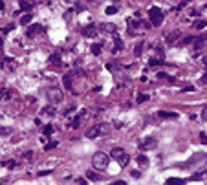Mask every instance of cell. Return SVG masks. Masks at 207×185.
Instances as JSON below:
<instances>
[{
    "label": "cell",
    "mask_w": 207,
    "mask_h": 185,
    "mask_svg": "<svg viewBox=\"0 0 207 185\" xmlns=\"http://www.w3.org/2000/svg\"><path fill=\"white\" fill-rule=\"evenodd\" d=\"M99 128H101V134H106L110 130V125L108 123H103V125H99Z\"/></svg>",
    "instance_id": "obj_27"
},
{
    "label": "cell",
    "mask_w": 207,
    "mask_h": 185,
    "mask_svg": "<svg viewBox=\"0 0 207 185\" xmlns=\"http://www.w3.org/2000/svg\"><path fill=\"white\" fill-rule=\"evenodd\" d=\"M180 39V31H171L167 35V44H174V41Z\"/></svg>",
    "instance_id": "obj_13"
},
{
    "label": "cell",
    "mask_w": 207,
    "mask_h": 185,
    "mask_svg": "<svg viewBox=\"0 0 207 185\" xmlns=\"http://www.w3.org/2000/svg\"><path fill=\"white\" fill-rule=\"evenodd\" d=\"M83 37H95L99 33V28H95L94 24H90V26H86V28H83Z\"/></svg>",
    "instance_id": "obj_6"
},
{
    "label": "cell",
    "mask_w": 207,
    "mask_h": 185,
    "mask_svg": "<svg viewBox=\"0 0 207 185\" xmlns=\"http://www.w3.org/2000/svg\"><path fill=\"white\" fill-rule=\"evenodd\" d=\"M123 154H125V150H123L121 147H114V149H112V158H114L116 161L119 160V158H121V156H123Z\"/></svg>",
    "instance_id": "obj_12"
},
{
    "label": "cell",
    "mask_w": 207,
    "mask_h": 185,
    "mask_svg": "<svg viewBox=\"0 0 207 185\" xmlns=\"http://www.w3.org/2000/svg\"><path fill=\"white\" fill-rule=\"evenodd\" d=\"M136 160H138V163L143 165V167H145V165H149V158H147L145 154H139V156H136Z\"/></svg>",
    "instance_id": "obj_20"
},
{
    "label": "cell",
    "mask_w": 207,
    "mask_h": 185,
    "mask_svg": "<svg viewBox=\"0 0 207 185\" xmlns=\"http://www.w3.org/2000/svg\"><path fill=\"white\" fill-rule=\"evenodd\" d=\"M200 141L204 143V145H207V136H205V134H204V132L200 134Z\"/></svg>",
    "instance_id": "obj_38"
},
{
    "label": "cell",
    "mask_w": 207,
    "mask_h": 185,
    "mask_svg": "<svg viewBox=\"0 0 207 185\" xmlns=\"http://www.w3.org/2000/svg\"><path fill=\"white\" fill-rule=\"evenodd\" d=\"M196 42H194V46L196 48H200V46H204L205 44V41H207V35H202V37H198V39H194Z\"/></svg>",
    "instance_id": "obj_23"
},
{
    "label": "cell",
    "mask_w": 207,
    "mask_h": 185,
    "mask_svg": "<svg viewBox=\"0 0 207 185\" xmlns=\"http://www.w3.org/2000/svg\"><path fill=\"white\" fill-rule=\"evenodd\" d=\"M19 6H20V11H26V13H30V11L33 9V4L30 2V0H20Z\"/></svg>",
    "instance_id": "obj_10"
},
{
    "label": "cell",
    "mask_w": 207,
    "mask_h": 185,
    "mask_svg": "<svg viewBox=\"0 0 207 185\" xmlns=\"http://www.w3.org/2000/svg\"><path fill=\"white\" fill-rule=\"evenodd\" d=\"M193 41H194L193 37H185V39L182 41V44H191V42H193Z\"/></svg>",
    "instance_id": "obj_39"
},
{
    "label": "cell",
    "mask_w": 207,
    "mask_h": 185,
    "mask_svg": "<svg viewBox=\"0 0 207 185\" xmlns=\"http://www.w3.org/2000/svg\"><path fill=\"white\" fill-rule=\"evenodd\" d=\"M63 83H64L66 90H72V75H70V73H66V75L63 77Z\"/></svg>",
    "instance_id": "obj_17"
},
{
    "label": "cell",
    "mask_w": 207,
    "mask_h": 185,
    "mask_svg": "<svg viewBox=\"0 0 207 185\" xmlns=\"http://www.w3.org/2000/svg\"><path fill=\"white\" fill-rule=\"evenodd\" d=\"M55 147H57V141H50L48 145H44V150H52Z\"/></svg>",
    "instance_id": "obj_31"
},
{
    "label": "cell",
    "mask_w": 207,
    "mask_h": 185,
    "mask_svg": "<svg viewBox=\"0 0 207 185\" xmlns=\"http://www.w3.org/2000/svg\"><path fill=\"white\" fill-rule=\"evenodd\" d=\"M77 183H81V185H86V180L84 178H79V180H75Z\"/></svg>",
    "instance_id": "obj_41"
},
{
    "label": "cell",
    "mask_w": 207,
    "mask_h": 185,
    "mask_svg": "<svg viewBox=\"0 0 207 185\" xmlns=\"http://www.w3.org/2000/svg\"><path fill=\"white\" fill-rule=\"evenodd\" d=\"M50 63L55 64V66H59V64H61V55H59V53H52V55H50Z\"/></svg>",
    "instance_id": "obj_18"
},
{
    "label": "cell",
    "mask_w": 207,
    "mask_h": 185,
    "mask_svg": "<svg viewBox=\"0 0 207 185\" xmlns=\"http://www.w3.org/2000/svg\"><path fill=\"white\" fill-rule=\"evenodd\" d=\"M42 132H44V136H52V134H53V132H55L53 125H44Z\"/></svg>",
    "instance_id": "obj_22"
},
{
    "label": "cell",
    "mask_w": 207,
    "mask_h": 185,
    "mask_svg": "<svg viewBox=\"0 0 207 185\" xmlns=\"http://www.w3.org/2000/svg\"><path fill=\"white\" fill-rule=\"evenodd\" d=\"M202 81H204V83H207V68H205V73H204V77H202Z\"/></svg>",
    "instance_id": "obj_44"
},
{
    "label": "cell",
    "mask_w": 207,
    "mask_h": 185,
    "mask_svg": "<svg viewBox=\"0 0 207 185\" xmlns=\"http://www.w3.org/2000/svg\"><path fill=\"white\" fill-rule=\"evenodd\" d=\"M141 150H152V149H156L158 147V141L154 139V138H145V139H141L139 141V145H138Z\"/></svg>",
    "instance_id": "obj_4"
},
{
    "label": "cell",
    "mask_w": 207,
    "mask_h": 185,
    "mask_svg": "<svg viewBox=\"0 0 207 185\" xmlns=\"http://www.w3.org/2000/svg\"><path fill=\"white\" fill-rule=\"evenodd\" d=\"M99 30H101V31H106V33H116L117 31V28H116L114 24H108V22H106V24H101Z\"/></svg>",
    "instance_id": "obj_11"
},
{
    "label": "cell",
    "mask_w": 207,
    "mask_h": 185,
    "mask_svg": "<svg viewBox=\"0 0 207 185\" xmlns=\"http://www.w3.org/2000/svg\"><path fill=\"white\" fill-rule=\"evenodd\" d=\"M130 174L134 176V178H139V176H141V172H139V171H132Z\"/></svg>",
    "instance_id": "obj_40"
},
{
    "label": "cell",
    "mask_w": 207,
    "mask_h": 185,
    "mask_svg": "<svg viewBox=\"0 0 207 185\" xmlns=\"http://www.w3.org/2000/svg\"><path fill=\"white\" fill-rule=\"evenodd\" d=\"M158 77H160V79H165V81H169V83H174V81H176L174 77L167 75V73H165V72H160V73H158Z\"/></svg>",
    "instance_id": "obj_25"
},
{
    "label": "cell",
    "mask_w": 207,
    "mask_h": 185,
    "mask_svg": "<svg viewBox=\"0 0 207 185\" xmlns=\"http://www.w3.org/2000/svg\"><path fill=\"white\" fill-rule=\"evenodd\" d=\"M127 24H128V35H134V33H136V28L141 26L139 22L134 20V19H127Z\"/></svg>",
    "instance_id": "obj_9"
},
{
    "label": "cell",
    "mask_w": 207,
    "mask_h": 185,
    "mask_svg": "<svg viewBox=\"0 0 207 185\" xmlns=\"http://www.w3.org/2000/svg\"><path fill=\"white\" fill-rule=\"evenodd\" d=\"M86 178L88 180H92V182H99V180H101V176L95 174V172H86Z\"/></svg>",
    "instance_id": "obj_26"
},
{
    "label": "cell",
    "mask_w": 207,
    "mask_h": 185,
    "mask_svg": "<svg viewBox=\"0 0 207 185\" xmlns=\"http://www.w3.org/2000/svg\"><path fill=\"white\" fill-rule=\"evenodd\" d=\"M44 31V26H41V24H31L30 28H28V31H26V35L31 39V37H35L37 33H42Z\"/></svg>",
    "instance_id": "obj_5"
},
{
    "label": "cell",
    "mask_w": 207,
    "mask_h": 185,
    "mask_svg": "<svg viewBox=\"0 0 207 185\" xmlns=\"http://www.w3.org/2000/svg\"><path fill=\"white\" fill-rule=\"evenodd\" d=\"M108 163H110V158L105 152H95L94 154V158H92V165H94V169H97V171L106 169Z\"/></svg>",
    "instance_id": "obj_1"
},
{
    "label": "cell",
    "mask_w": 207,
    "mask_h": 185,
    "mask_svg": "<svg viewBox=\"0 0 207 185\" xmlns=\"http://www.w3.org/2000/svg\"><path fill=\"white\" fill-rule=\"evenodd\" d=\"M22 156H24V160H31V158H33V152H31V150H28V152H24Z\"/></svg>",
    "instance_id": "obj_37"
},
{
    "label": "cell",
    "mask_w": 207,
    "mask_h": 185,
    "mask_svg": "<svg viewBox=\"0 0 207 185\" xmlns=\"http://www.w3.org/2000/svg\"><path fill=\"white\" fill-rule=\"evenodd\" d=\"M101 50H103V46H101V42H95L90 46V52L94 55H101Z\"/></svg>",
    "instance_id": "obj_16"
},
{
    "label": "cell",
    "mask_w": 207,
    "mask_h": 185,
    "mask_svg": "<svg viewBox=\"0 0 207 185\" xmlns=\"http://www.w3.org/2000/svg\"><path fill=\"white\" fill-rule=\"evenodd\" d=\"M4 9H6V4H4V2L0 0V11H4Z\"/></svg>",
    "instance_id": "obj_43"
},
{
    "label": "cell",
    "mask_w": 207,
    "mask_h": 185,
    "mask_svg": "<svg viewBox=\"0 0 207 185\" xmlns=\"http://www.w3.org/2000/svg\"><path fill=\"white\" fill-rule=\"evenodd\" d=\"M116 13H117V8H114V6L106 8V15H116Z\"/></svg>",
    "instance_id": "obj_34"
},
{
    "label": "cell",
    "mask_w": 207,
    "mask_h": 185,
    "mask_svg": "<svg viewBox=\"0 0 207 185\" xmlns=\"http://www.w3.org/2000/svg\"><path fill=\"white\" fill-rule=\"evenodd\" d=\"M30 22H31V13H26V15L20 19V24H22V26H28Z\"/></svg>",
    "instance_id": "obj_24"
},
{
    "label": "cell",
    "mask_w": 207,
    "mask_h": 185,
    "mask_svg": "<svg viewBox=\"0 0 207 185\" xmlns=\"http://www.w3.org/2000/svg\"><path fill=\"white\" fill-rule=\"evenodd\" d=\"M147 99H149V95H147V94H139V95H138V99H136V101H138V103L141 105V103H145Z\"/></svg>",
    "instance_id": "obj_29"
},
{
    "label": "cell",
    "mask_w": 207,
    "mask_h": 185,
    "mask_svg": "<svg viewBox=\"0 0 207 185\" xmlns=\"http://www.w3.org/2000/svg\"><path fill=\"white\" fill-rule=\"evenodd\" d=\"M4 165H6L8 169H15V167H17V161H15V160H9V161H4Z\"/></svg>",
    "instance_id": "obj_30"
},
{
    "label": "cell",
    "mask_w": 207,
    "mask_h": 185,
    "mask_svg": "<svg viewBox=\"0 0 207 185\" xmlns=\"http://www.w3.org/2000/svg\"><path fill=\"white\" fill-rule=\"evenodd\" d=\"M185 180H180V178H169L167 180V183H183Z\"/></svg>",
    "instance_id": "obj_32"
},
{
    "label": "cell",
    "mask_w": 207,
    "mask_h": 185,
    "mask_svg": "<svg viewBox=\"0 0 207 185\" xmlns=\"http://www.w3.org/2000/svg\"><path fill=\"white\" fill-rule=\"evenodd\" d=\"M123 48H125V46H123V41H121L119 37H116V39H114V52L117 53V52H121Z\"/></svg>",
    "instance_id": "obj_15"
},
{
    "label": "cell",
    "mask_w": 207,
    "mask_h": 185,
    "mask_svg": "<svg viewBox=\"0 0 207 185\" xmlns=\"http://www.w3.org/2000/svg\"><path fill=\"white\" fill-rule=\"evenodd\" d=\"M194 26H196L198 30H204V28H205V26H207V22H204V20H198L196 24H194Z\"/></svg>",
    "instance_id": "obj_35"
},
{
    "label": "cell",
    "mask_w": 207,
    "mask_h": 185,
    "mask_svg": "<svg viewBox=\"0 0 207 185\" xmlns=\"http://www.w3.org/2000/svg\"><path fill=\"white\" fill-rule=\"evenodd\" d=\"M13 28H15V24H8V26H6V28L2 30V33H9L11 30H13Z\"/></svg>",
    "instance_id": "obj_36"
},
{
    "label": "cell",
    "mask_w": 207,
    "mask_h": 185,
    "mask_svg": "<svg viewBox=\"0 0 207 185\" xmlns=\"http://www.w3.org/2000/svg\"><path fill=\"white\" fill-rule=\"evenodd\" d=\"M11 134V128L8 127H0V136H9Z\"/></svg>",
    "instance_id": "obj_28"
},
{
    "label": "cell",
    "mask_w": 207,
    "mask_h": 185,
    "mask_svg": "<svg viewBox=\"0 0 207 185\" xmlns=\"http://www.w3.org/2000/svg\"><path fill=\"white\" fill-rule=\"evenodd\" d=\"M99 136H101V128H99V125H97V127H92V128L86 132L88 139H95V138H99Z\"/></svg>",
    "instance_id": "obj_8"
},
{
    "label": "cell",
    "mask_w": 207,
    "mask_h": 185,
    "mask_svg": "<svg viewBox=\"0 0 207 185\" xmlns=\"http://www.w3.org/2000/svg\"><path fill=\"white\" fill-rule=\"evenodd\" d=\"M50 172H53V171H42V172H39V176H46V174H50Z\"/></svg>",
    "instance_id": "obj_42"
},
{
    "label": "cell",
    "mask_w": 207,
    "mask_h": 185,
    "mask_svg": "<svg viewBox=\"0 0 207 185\" xmlns=\"http://www.w3.org/2000/svg\"><path fill=\"white\" fill-rule=\"evenodd\" d=\"M143 46H145L143 41H139V42L136 44V48H134V55H136V57H139V55L143 53Z\"/></svg>",
    "instance_id": "obj_19"
},
{
    "label": "cell",
    "mask_w": 207,
    "mask_h": 185,
    "mask_svg": "<svg viewBox=\"0 0 207 185\" xmlns=\"http://www.w3.org/2000/svg\"><path fill=\"white\" fill-rule=\"evenodd\" d=\"M149 64H150V66H160V64H161V61H160V59H156V57H152V59L149 61Z\"/></svg>",
    "instance_id": "obj_33"
},
{
    "label": "cell",
    "mask_w": 207,
    "mask_h": 185,
    "mask_svg": "<svg viewBox=\"0 0 207 185\" xmlns=\"http://www.w3.org/2000/svg\"><path fill=\"white\" fill-rule=\"evenodd\" d=\"M204 178H207V171H198V172H196L194 176H193L191 180L194 182V180H204Z\"/></svg>",
    "instance_id": "obj_21"
},
{
    "label": "cell",
    "mask_w": 207,
    "mask_h": 185,
    "mask_svg": "<svg viewBox=\"0 0 207 185\" xmlns=\"http://www.w3.org/2000/svg\"><path fill=\"white\" fill-rule=\"evenodd\" d=\"M158 116H160L161 119H178V114H176V112H169V110H160Z\"/></svg>",
    "instance_id": "obj_7"
},
{
    "label": "cell",
    "mask_w": 207,
    "mask_h": 185,
    "mask_svg": "<svg viewBox=\"0 0 207 185\" xmlns=\"http://www.w3.org/2000/svg\"><path fill=\"white\" fill-rule=\"evenodd\" d=\"M46 95H48V99L52 101V103H61L63 101V92L59 90L57 86H50L48 90H46Z\"/></svg>",
    "instance_id": "obj_3"
},
{
    "label": "cell",
    "mask_w": 207,
    "mask_h": 185,
    "mask_svg": "<svg viewBox=\"0 0 207 185\" xmlns=\"http://www.w3.org/2000/svg\"><path fill=\"white\" fill-rule=\"evenodd\" d=\"M204 117H207V108H205V110H204Z\"/></svg>",
    "instance_id": "obj_45"
},
{
    "label": "cell",
    "mask_w": 207,
    "mask_h": 185,
    "mask_svg": "<svg viewBox=\"0 0 207 185\" xmlns=\"http://www.w3.org/2000/svg\"><path fill=\"white\" fill-rule=\"evenodd\" d=\"M149 19H150V24H152V26H161L165 15H163V11L160 9V8H156V6H154V8L149 9Z\"/></svg>",
    "instance_id": "obj_2"
},
{
    "label": "cell",
    "mask_w": 207,
    "mask_h": 185,
    "mask_svg": "<svg viewBox=\"0 0 207 185\" xmlns=\"http://www.w3.org/2000/svg\"><path fill=\"white\" fill-rule=\"evenodd\" d=\"M42 114H46V116H52V117H53L55 114H57V108H55L53 105H50V106H44V108H42Z\"/></svg>",
    "instance_id": "obj_14"
},
{
    "label": "cell",
    "mask_w": 207,
    "mask_h": 185,
    "mask_svg": "<svg viewBox=\"0 0 207 185\" xmlns=\"http://www.w3.org/2000/svg\"><path fill=\"white\" fill-rule=\"evenodd\" d=\"M2 46H4V42H2V39H0V50H2Z\"/></svg>",
    "instance_id": "obj_46"
}]
</instances>
